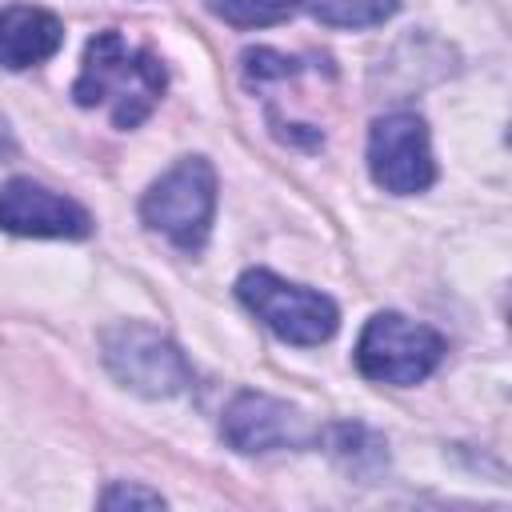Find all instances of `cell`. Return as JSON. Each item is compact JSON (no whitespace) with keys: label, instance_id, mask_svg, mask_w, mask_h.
<instances>
[{"label":"cell","instance_id":"6da1fadb","mask_svg":"<svg viewBox=\"0 0 512 512\" xmlns=\"http://www.w3.org/2000/svg\"><path fill=\"white\" fill-rule=\"evenodd\" d=\"M168 84L164 64L148 48H132L116 28L88 40L72 96L80 108H108L116 128H136L152 116Z\"/></svg>","mask_w":512,"mask_h":512},{"label":"cell","instance_id":"7a4b0ae2","mask_svg":"<svg viewBox=\"0 0 512 512\" xmlns=\"http://www.w3.org/2000/svg\"><path fill=\"white\" fill-rule=\"evenodd\" d=\"M216 216V168L204 156H180L140 200V220L184 252H200Z\"/></svg>","mask_w":512,"mask_h":512},{"label":"cell","instance_id":"3957f363","mask_svg":"<svg viewBox=\"0 0 512 512\" xmlns=\"http://www.w3.org/2000/svg\"><path fill=\"white\" fill-rule=\"evenodd\" d=\"M236 296L284 344L316 348V344L332 340L336 328H340V312L324 292L292 284V280H284L268 268H248L236 280Z\"/></svg>","mask_w":512,"mask_h":512},{"label":"cell","instance_id":"277c9868","mask_svg":"<svg viewBox=\"0 0 512 512\" xmlns=\"http://www.w3.org/2000/svg\"><path fill=\"white\" fill-rule=\"evenodd\" d=\"M448 344L436 328L408 320L400 312H376L360 340H356V368L364 380L376 384H420L424 376H432L444 360Z\"/></svg>","mask_w":512,"mask_h":512},{"label":"cell","instance_id":"5b68a950","mask_svg":"<svg viewBox=\"0 0 512 512\" xmlns=\"http://www.w3.org/2000/svg\"><path fill=\"white\" fill-rule=\"evenodd\" d=\"M100 356L104 368L132 392L140 396H180L192 384V368L184 360V352L160 336L152 324L140 320H120L112 328H104L100 336Z\"/></svg>","mask_w":512,"mask_h":512},{"label":"cell","instance_id":"8992f818","mask_svg":"<svg viewBox=\"0 0 512 512\" xmlns=\"http://www.w3.org/2000/svg\"><path fill=\"white\" fill-rule=\"evenodd\" d=\"M368 172L392 196L424 192L436 180L428 124L416 112H388L368 132Z\"/></svg>","mask_w":512,"mask_h":512},{"label":"cell","instance_id":"52a82bcc","mask_svg":"<svg viewBox=\"0 0 512 512\" xmlns=\"http://www.w3.org/2000/svg\"><path fill=\"white\" fill-rule=\"evenodd\" d=\"M220 436L236 452H280V448H308L320 440V428L308 416L268 392H240L224 408Z\"/></svg>","mask_w":512,"mask_h":512},{"label":"cell","instance_id":"ba28073f","mask_svg":"<svg viewBox=\"0 0 512 512\" xmlns=\"http://www.w3.org/2000/svg\"><path fill=\"white\" fill-rule=\"evenodd\" d=\"M0 228L12 236H52V240H80L92 232L88 208L72 196L52 192L28 176H12L0 184Z\"/></svg>","mask_w":512,"mask_h":512},{"label":"cell","instance_id":"9c48e42d","mask_svg":"<svg viewBox=\"0 0 512 512\" xmlns=\"http://www.w3.org/2000/svg\"><path fill=\"white\" fill-rule=\"evenodd\" d=\"M64 44V24L56 12L36 4H4L0 8V64L20 72L44 64Z\"/></svg>","mask_w":512,"mask_h":512},{"label":"cell","instance_id":"30bf717a","mask_svg":"<svg viewBox=\"0 0 512 512\" xmlns=\"http://www.w3.org/2000/svg\"><path fill=\"white\" fill-rule=\"evenodd\" d=\"M292 4L332 28H372L396 16L400 8V0H292Z\"/></svg>","mask_w":512,"mask_h":512},{"label":"cell","instance_id":"8fae6325","mask_svg":"<svg viewBox=\"0 0 512 512\" xmlns=\"http://www.w3.org/2000/svg\"><path fill=\"white\" fill-rule=\"evenodd\" d=\"M320 440H328L332 456L352 472H372L384 464V440L372 436L364 424H332L328 432H320Z\"/></svg>","mask_w":512,"mask_h":512},{"label":"cell","instance_id":"7c38bea8","mask_svg":"<svg viewBox=\"0 0 512 512\" xmlns=\"http://www.w3.org/2000/svg\"><path fill=\"white\" fill-rule=\"evenodd\" d=\"M204 4L212 16H220L224 24H236V28H268L296 12L292 0H204Z\"/></svg>","mask_w":512,"mask_h":512},{"label":"cell","instance_id":"4fadbf2b","mask_svg":"<svg viewBox=\"0 0 512 512\" xmlns=\"http://www.w3.org/2000/svg\"><path fill=\"white\" fill-rule=\"evenodd\" d=\"M296 68H300L296 60H288V56H280V52H272V48H252V52H244V76L256 80V84L292 76Z\"/></svg>","mask_w":512,"mask_h":512},{"label":"cell","instance_id":"5bb4252c","mask_svg":"<svg viewBox=\"0 0 512 512\" xmlns=\"http://www.w3.org/2000/svg\"><path fill=\"white\" fill-rule=\"evenodd\" d=\"M100 504L104 508H164V496L152 488H140V484H112V488H104Z\"/></svg>","mask_w":512,"mask_h":512},{"label":"cell","instance_id":"9a60e30c","mask_svg":"<svg viewBox=\"0 0 512 512\" xmlns=\"http://www.w3.org/2000/svg\"><path fill=\"white\" fill-rule=\"evenodd\" d=\"M12 156H16V136H12V128L0 112V160H12Z\"/></svg>","mask_w":512,"mask_h":512}]
</instances>
